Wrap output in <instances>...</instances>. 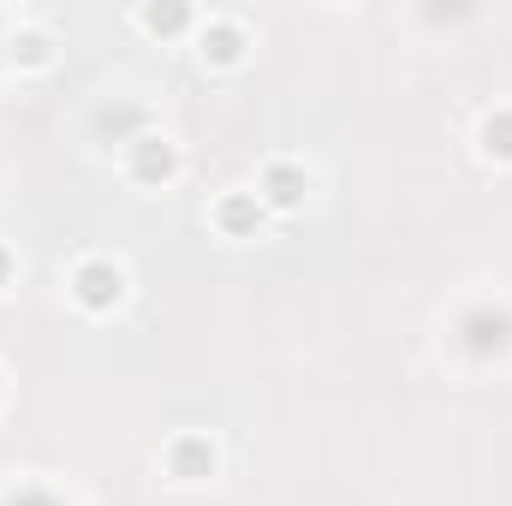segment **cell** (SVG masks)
Here are the masks:
<instances>
[{
  "label": "cell",
  "mask_w": 512,
  "mask_h": 506,
  "mask_svg": "<svg viewBox=\"0 0 512 506\" xmlns=\"http://www.w3.org/2000/svg\"><path fill=\"white\" fill-rule=\"evenodd\" d=\"M507 340H512V322L501 310H471V316H465V346H471V352H501Z\"/></svg>",
  "instance_id": "6da1fadb"
},
{
  "label": "cell",
  "mask_w": 512,
  "mask_h": 506,
  "mask_svg": "<svg viewBox=\"0 0 512 506\" xmlns=\"http://www.w3.org/2000/svg\"><path fill=\"white\" fill-rule=\"evenodd\" d=\"M78 298H84L90 310H108V304L120 298V274H114L108 262H90V268H78Z\"/></svg>",
  "instance_id": "7a4b0ae2"
},
{
  "label": "cell",
  "mask_w": 512,
  "mask_h": 506,
  "mask_svg": "<svg viewBox=\"0 0 512 506\" xmlns=\"http://www.w3.org/2000/svg\"><path fill=\"white\" fill-rule=\"evenodd\" d=\"M167 167H173V155H167V149L137 143V179H167Z\"/></svg>",
  "instance_id": "3957f363"
},
{
  "label": "cell",
  "mask_w": 512,
  "mask_h": 506,
  "mask_svg": "<svg viewBox=\"0 0 512 506\" xmlns=\"http://www.w3.org/2000/svg\"><path fill=\"white\" fill-rule=\"evenodd\" d=\"M173 465H179V477H197V471H209V447L203 441H179Z\"/></svg>",
  "instance_id": "277c9868"
},
{
  "label": "cell",
  "mask_w": 512,
  "mask_h": 506,
  "mask_svg": "<svg viewBox=\"0 0 512 506\" xmlns=\"http://www.w3.org/2000/svg\"><path fill=\"white\" fill-rule=\"evenodd\" d=\"M268 197H274V203H298V173H292V167H274V173H268Z\"/></svg>",
  "instance_id": "5b68a950"
},
{
  "label": "cell",
  "mask_w": 512,
  "mask_h": 506,
  "mask_svg": "<svg viewBox=\"0 0 512 506\" xmlns=\"http://www.w3.org/2000/svg\"><path fill=\"white\" fill-rule=\"evenodd\" d=\"M483 137H489V149H495V155H512V114L489 120V126H483Z\"/></svg>",
  "instance_id": "8992f818"
},
{
  "label": "cell",
  "mask_w": 512,
  "mask_h": 506,
  "mask_svg": "<svg viewBox=\"0 0 512 506\" xmlns=\"http://www.w3.org/2000/svg\"><path fill=\"white\" fill-rule=\"evenodd\" d=\"M209 42H215V60H233V54H239V36H233V30H215Z\"/></svg>",
  "instance_id": "52a82bcc"
},
{
  "label": "cell",
  "mask_w": 512,
  "mask_h": 506,
  "mask_svg": "<svg viewBox=\"0 0 512 506\" xmlns=\"http://www.w3.org/2000/svg\"><path fill=\"white\" fill-rule=\"evenodd\" d=\"M149 24H155V30H179V24H185V12H149Z\"/></svg>",
  "instance_id": "ba28073f"
},
{
  "label": "cell",
  "mask_w": 512,
  "mask_h": 506,
  "mask_svg": "<svg viewBox=\"0 0 512 506\" xmlns=\"http://www.w3.org/2000/svg\"><path fill=\"white\" fill-rule=\"evenodd\" d=\"M12 506H54V501H48V495H18Z\"/></svg>",
  "instance_id": "9c48e42d"
},
{
  "label": "cell",
  "mask_w": 512,
  "mask_h": 506,
  "mask_svg": "<svg viewBox=\"0 0 512 506\" xmlns=\"http://www.w3.org/2000/svg\"><path fill=\"white\" fill-rule=\"evenodd\" d=\"M0 280H6V251H0Z\"/></svg>",
  "instance_id": "30bf717a"
}]
</instances>
